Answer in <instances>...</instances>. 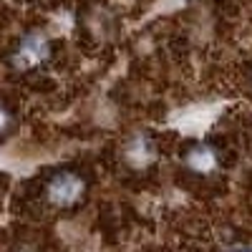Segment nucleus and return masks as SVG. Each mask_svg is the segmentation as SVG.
Here are the masks:
<instances>
[{
    "label": "nucleus",
    "mask_w": 252,
    "mask_h": 252,
    "mask_svg": "<svg viewBox=\"0 0 252 252\" xmlns=\"http://www.w3.org/2000/svg\"><path fill=\"white\" fill-rule=\"evenodd\" d=\"M81 189L83 187H81V182L73 174H61L51 184V199L56 204H73L78 199V194H81Z\"/></svg>",
    "instance_id": "nucleus-1"
},
{
    "label": "nucleus",
    "mask_w": 252,
    "mask_h": 252,
    "mask_svg": "<svg viewBox=\"0 0 252 252\" xmlns=\"http://www.w3.org/2000/svg\"><path fill=\"white\" fill-rule=\"evenodd\" d=\"M189 161H192V166H197V169H209V166L215 164V157L207 146H197L192 152V157H189Z\"/></svg>",
    "instance_id": "nucleus-2"
}]
</instances>
